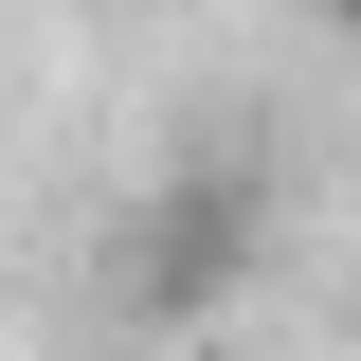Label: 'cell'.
I'll return each instance as SVG.
<instances>
[{
  "instance_id": "cell-2",
  "label": "cell",
  "mask_w": 361,
  "mask_h": 361,
  "mask_svg": "<svg viewBox=\"0 0 361 361\" xmlns=\"http://www.w3.org/2000/svg\"><path fill=\"white\" fill-rule=\"evenodd\" d=\"M163 361H253V343H217V325H180V343H163Z\"/></svg>"
},
{
  "instance_id": "cell-3",
  "label": "cell",
  "mask_w": 361,
  "mask_h": 361,
  "mask_svg": "<svg viewBox=\"0 0 361 361\" xmlns=\"http://www.w3.org/2000/svg\"><path fill=\"white\" fill-rule=\"evenodd\" d=\"M307 18H325V37H343V54H361V0H307Z\"/></svg>"
},
{
  "instance_id": "cell-1",
  "label": "cell",
  "mask_w": 361,
  "mask_h": 361,
  "mask_svg": "<svg viewBox=\"0 0 361 361\" xmlns=\"http://www.w3.org/2000/svg\"><path fill=\"white\" fill-rule=\"evenodd\" d=\"M235 289H253V180L199 163V180H163V199H145V235H127V307L180 343V325H217Z\"/></svg>"
}]
</instances>
